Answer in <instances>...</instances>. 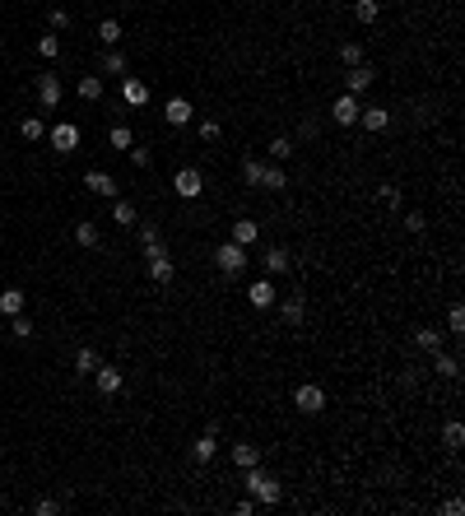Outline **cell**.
<instances>
[{
    "label": "cell",
    "mask_w": 465,
    "mask_h": 516,
    "mask_svg": "<svg viewBox=\"0 0 465 516\" xmlns=\"http://www.w3.org/2000/svg\"><path fill=\"white\" fill-rule=\"evenodd\" d=\"M56 512H66V497H38L33 502V516H56Z\"/></svg>",
    "instance_id": "obj_33"
},
{
    "label": "cell",
    "mask_w": 465,
    "mask_h": 516,
    "mask_svg": "<svg viewBox=\"0 0 465 516\" xmlns=\"http://www.w3.org/2000/svg\"><path fill=\"white\" fill-rule=\"evenodd\" d=\"M38 51H42V56H61V38H56V33L38 38Z\"/></svg>",
    "instance_id": "obj_42"
},
{
    "label": "cell",
    "mask_w": 465,
    "mask_h": 516,
    "mask_svg": "<svg viewBox=\"0 0 465 516\" xmlns=\"http://www.w3.org/2000/svg\"><path fill=\"white\" fill-rule=\"evenodd\" d=\"M261 265H266V274H288L293 256H288V247H270V252L261 256Z\"/></svg>",
    "instance_id": "obj_16"
},
{
    "label": "cell",
    "mask_w": 465,
    "mask_h": 516,
    "mask_svg": "<svg viewBox=\"0 0 465 516\" xmlns=\"http://www.w3.org/2000/svg\"><path fill=\"white\" fill-rule=\"evenodd\" d=\"M442 340H446V335L437 331V326H419V331H414V344L424 354H437V349H442Z\"/></svg>",
    "instance_id": "obj_20"
},
{
    "label": "cell",
    "mask_w": 465,
    "mask_h": 516,
    "mask_svg": "<svg viewBox=\"0 0 465 516\" xmlns=\"http://www.w3.org/2000/svg\"><path fill=\"white\" fill-rule=\"evenodd\" d=\"M103 75H126V56H121V51H108V56H103Z\"/></svg>",
    "instance_id": "obj_39"
},
{
    "label": "cell",
    "mask_w": 465,
    "mask_h": 516,
    "mask_svg": "<svg viewBox=\"0 0 465 516\" xmlns=\"http://www.w3.org/2000/svg\"><path fill=\"white\" fill-rule=\"evenodd\" d=\"M288 186V172L279 163H266V172H261V191H284Z\"/></svg>",
    "instance_id": "obj_21"
},
{
    "label": "cell",
    "mask_w": 465,
    "mask_h": 516,
    "mask_svg": "<svg viewBox=\"0 0 465 516\" xmlns=\"http://www.w3.org/2000/svg\"><path fill=\"white\" fill-rule=\"evenodd\" d=\"M93 386H98V396H117V391L126 386V377H121L117 368H108V363H98V368H93Z\"/></svg>",
    "instance_id": "obj_8"
},
{
    "label": "cell",
    "mask_w": 465,
    "mask_h": 516,
    "mask_svg": "<svg viewBox=\"0 0 465 516\" xmlns=\"http://www.w3.org/2000/svg\"><path fill=\"white\" fill-rule=\"evenodd\" d=\"M172 191H177L182 200H196V195L205 191V177H200L196 167H177V177H172Z\"/></svg>",
    "instance_id": "obj_6"
},
{
    "label": "cell",
    "mask_w": 465,
    "mask_h": 516,
    "mask_svg": "<svg viewBox=\"0 0 465 516\" xmlns=\"http://www.w3.org/2000/svg\"><path fill=\"white\" fill-rule=\"evenodd\" d=\"M293 409L298 414H321V409H326V391H321L317 381H303V386L293 391Z\"/></svg>",
    "instance_id": "obj_4"
},
{
    "label": "cell",
    "mask_w": 465,
    "mask_h": 516,
    "mask_svg": "<svg viewBox=\"0 0 465 516\" xmlns=\"http://www.w3.org/2000/svg\"><path fill=\"white\" fill-rule=\"evenodd\" d=\"M247 298H251V307H256V312H266V307H275V298H279V293H275V284H270V279H256Z\"/></svg>",
    "instance_id": "obj_17"
},
{
    "label": "cell",
    "mask_w": 465,
    "mask_h": 516,
    "mask_svg": "<svg viewBox=\"0 0 465 516\" xmlns=\"http://www.w3.org/2000/svg\"><path fill=\"white\" fill-rule=\"evenodd\" d=\"M19 135H23V140L33 145V140H42V135H47V126H42L38 117H23V121H19Z\"/></svg>",
    "instance_id": "obj_35"
},
{
    "label": "cell",
    "mask_w": 465,
    "mask_h": 516,
    "mask_svg": "<svg viewBox=\"0 0 465 516\" xmlns=\"http://www.w3.org/2000/svg\"><path fill=\"white\" fill-rule=\"evenodd\" d=\"M256 460H261V447H251V442H238V447H233V465L238 470L256 465Z\"/></svg>",
    "instance_id": "obj_26"
},
{
    "label": "cell",
    "mask_w": 465,
    "mask_h": 516,
    "mask_svg": "<svg viewBox=\"0 0 465 516\" xmlns=\"http://www.w3.org/2000/svg\"><path fill=\"white\" fill-rule=\"evenodd\" d=\"M442 447L446 451H461L465 447V423H456V419L446 423V428H442Z\"/></svg>",
    "instance_id": "obj_27"
},
{
    "label": "cell",
    "mask_w": 465,
    "mask_h": 516,
    "mask_svg": "<svg viewBox=\"0 0 465 516\" xmlns=\"http://www.w3.org/2000/svg\"><path fill=\"white\" fill-rule=\"evenodd\" d=\"M121 98H126V108H145V103H149V84H145V79H121Z\"/></svg>",
    "instance_id": "obj_13"
},
{
    "label": "cell",
    "mask_w": 465,
    "mask_h": 516,
    "mask_svg": "<svg viewBox=\"0 0 465 516\" xmlns=\"http://www.w3.org/2000/svg\"><path fill=\"white\" fill-rule=\"evenodd\" d=\"M10 335H14V340H33V321H28V316H10Z\"/></svg>",
    "instance_id": "obj_37"
},
{
    "label": "cell",
    "mask_w": 465,
    "mask_h": 516,
    "mask_svg": "<svg viewBox=\"0 0 465 516\" xmlns=\"http://www.w3.org/2000/svg\"><path fill=\"white\" fill-rule=\"evenodd\" d=\"M84 186H89L93 195H103V200H117V182H112V172H103V167H89Z\"/></svg>",
    "instance_id": "obj_9"
},
{
    "label": "cell",
    "mask_w": 465,
    "mask_h": 516,
    "mask_svg": "<svg viewBox=\"0 0 465 516\" xmlns=\"http://www.w3.org/2000/svg\"><path fill=\"white\" fill-rule=\"evenodd\" d=\"M108 145H112V149H121V154H126V149L135 145V135H130V126H112V130H108Z\"/></svg>",
    "instance_id": "obj_32"
},
{
    "label": "cell",
    "mask_w": 465,
    "mask_h": 516,
    "mask_svg": "<svg viewBox=\"0 0 465 516\" xmlns=\"http://www.w3.org/2000/svg\"><path fill=\"white\" fill-rule=\"evenodd\" d=\"M80 98H84V103H98V98H103V79L98 75H84L80 79Z\"/></svg>",
    "instance_id": "obj_31"
},
{
    "label": "cell",
    "mask_w": 465,
    "mask_h": 516,
    "mask_svg": "<svg viewBox=\"0 0 465 516\" xmlns=\"http://www.w3.org/2000/svg\"><path fill=\"white\" fill-rule=\"evenodd\" d=\"M145 247V261H149V279L154 284H172L177 279V265H172L168 247H163V237H154V242H140Z\"/></svg>",
    "instance_id": "obj_2"
},
{
    "label": "cell",
    "mask_w": 465,
    "mask_h": 516,
    "mask_svg": "<svg viewBox=\"0 0 465 516\" xmlns=\"http://www.w3.org/2000/svg\"><path fill=\"white\" fill-rule=\"evenodd\" d=\"M266 154H270V163H284V158H293V140H288V135H275Z\"/></svg>",
    "instance_id": "obj_28"
},
{
    "label": "cell",
    "mask_w": 465,
    "mask_h": 516,
    "mask_svg": "<svg viewBox=\"0 0 465 516\" xmlns=\"http://www.w3.org/2000/svg\"><path fill=\"white\" fill-rule=\"evenodd\" d=\"M61 75H38V103L42 108H61Z\"/></svg>",
    "instance_id": "obj_10"
},
{
    "label": "cell",
    "mask_w": 465,
    "mask_h": 516,
    "mask_svg": "<svg viewBox=\"0 0 465 516\" xmlns=\"http://www.w3.org/2000/svg\"><path fill=\"white\" fill-rule=\"evenodd\" d=\"M372 70H367V61H363V66H349V75H345V93H367V88H372Z\"/></svg>",
    "instance_id": "obj_12"
},
{
    "label": "cell",
    "mask_w": 465,
    "mask_h": 516,
    "mask_svg": "<svg viewBox=\"0 0 465 516\" xmlns=\"http://www.w3.org/2000/svg\"><path fill=\"white\" fill-rule=\"evenodd\" d=\"M340 61H345V66H363V42H345V47H340Z\"/></svg>",
    "instance_id": "obj_38"
},
{
    "label": "cell",
    "mask_w": 465,
    "mask_h": 516,
    "mask_svg": "<svg viewBox=\"0 0 465 516\" xmlns=\"http://www.w3.org/2000/svg\"><path fill=\"white\" fill-rule=\"evenodd\" d=\"M377 195H382L386 205H396V210H400V191H396V186H382V191H377Z\"/></svg>",
    "instance_id": "obj_45"
},
{
    "label": "cell",
    "mask_w": 465,
    "mask_h": 516,
    "mask_svg": "<svg viewBox=\"0 0 465 516\" xmlns=\"http://www.w3.org/2000/svg\"><path fill=\"white\" fill-rule=\"evenodd\" d=\"M196 135H200V140H219V135H224V126H219L214 117H205V121L196 126Z\"/></svg>",
    "instance_id": "obj_40"
},
{
    "label": "cell",
    "mask_w": 465,
    "mask_h": 516,
    "mask_svg": "<svg viewBox=\"0 0 465 516\" xmlns=\"http://www.w3.org/2000/svg\"><path fill=\"white\" fill-rule=\"evenodd\" d=\"M405 228H409V233H424V228H428V219L419 215V210H409V215H405Z\"/></svg>",
    "instance_id": "obj_44"
},
{
    "label": "cell",
    "mask_w": 465,
    "mask_h": 516,
    "mask_svg": "<svg viewBox=\"0 0 465 516\" xmlns=\"http://www.w3.org/2000/svg\"><path fill=\"white\" fill-rule=\"evenodd\" d=\"M446 331H451V335H465V307H451V312H446Z\"/></svg>",
    "instance_id": "obj_41"
},
{
    "label": "cell",
    "mask_w": 465,
    "mask_h": 516,
    "mask_svg": "<svg viewBox=\"0 0 465 516\" xmlns=\"http://www.w3.org/2000/svg\"><path fill=\"white\" fill-rule=\"evenodd\" d=\"M214 451H219L214 428H209V433H200V438L191 442V460H196V465H209V460H214Z\"/></svg>",
    "instance_id": "obj_14"
},
{
    "label": "cell",
    "mask_w": 465,
    "mask_h": 516,
    "mask_svg": "<svg viewBox=\"0 0 465 516\" xmlns=\"http://www.w3.org/2000/svg\"><path fill=\"white\" fill-rule=\"evenodd\" d=\"M98 38H103V47H117V42H121V24L117 19H103L98 24Z\"/></svg>",
    "instance_id": "obj_34"
},
{
    "label": "cell",
    "mask_w": 465,
    "mask_h": 516,
    "mask_svg": "<svg viewBox=\"0 0 465 516\" xmlns=\"http://www.w3.org/2000/svg\"><path fill=\"white\" fill-rule=\"evenodd\" d=\"M358 112H363V108H358V98H354V93H340L335 103H330V117H335V126H354Z\"/></svg>",
    "instance_id": "obj_7"
},
{
    "label": "cell",
    "mask_w": 465,
    "mask_h": 516,
    "mask_svg": "<svg viewBox=\"0 0 465 516\" xmlns=\"http://www.w3.org/2000/svg\"><path fill=\"white\" fill-rule=\"evenodd\" d=\"M75 242H80V247H98L103 242L98 224H93V219H80V224H75Z\"/></svg>",
    "instance_id": "obj_23"
},
{
    "label": "cell",
    "mask_w": 465,
    "mask_h": 516,
    "mask_svg": "<svg viewBox=\"0 0 465 516\" xmlns=\"http://www.w3.org/2000/svg\"><path fill=\"white\" fill-rule=\"evenodd\" d=\"M256 237H261V228L251 224V219H238V224H233V237H228V242H238V247H256Z\"/></svg>",
    "instance_id": "obj_19"
},
{
    "label": "cell",
    "mask_w": 465,
    "mask_h": 516,
    "mask_svg": "<svg viewBox=\"0 0 465 516\" xmlns=\"http://www.w3.org/2000/svg\"><path fill=\"white\" fill-rule=\"evenodd\" d=\"M433 372H442L446 381H456V377H461V358H456V354H442V349H437V354H433Z\"/></svg>",
    "instance_id": "obj_22"
},
{
    "label": "cell",
    "mask_w": 465,
    "mask_h": 516,
    "mask_svg": "<svg viewBox=\"0 0 465 516\" xmlns=\"http://www.w3.org/2000/svg\"><path fill=\"white\" fill-rule=\"evenodd\" d=\"M261 172H266V163H261V158H242V182H247V186H261Z\"/></svg>",
    "instance_id": "obj_30"
},
{
    "label": "cell",
    "mask_w": 465,
    "mask_h": 516,
    "mask_svg": "<svg viewBox=\"0 0 465 516\" xmlns=\"http://www.w3.org/2000/svg\"><path fill=\"white\" fill-rule=\"evenodd\" d=\"M23 302H28V298H23V289H5V293H0V312H5V316H19Z\"/></svg>",
    "instance_id": "obj_24"
},
{
    "label": "cell",
    "mask_w": 465,
    "mask_h": 516,
    "mask_svg": "<svg viewBox=\"0 0 465 516\" xmlns=\"http://www.w3.org/2000/svg\"><path fill=\"white\" fill-rule=\"evenodd\" d=\"M242 488H247V497H251V502H261V507H275L279 497H284L279 479H275V475H266V470H256V465L242 470Z\"/></svg>",
    "instance_id": "obj_1"
},
{
    "label": "cell",
    "mask_w": 465,
    "mask_h": 516,
    "mask_svg": "<svg viewBox=\"0 0 465 516\" xmlns=\"http://www.w3.org/2000/svg\"><path fill=\"white\" fill-rule=\"evenodd\" d=\"M358 121H363V130L382 135V130L391 126V108H363V112H358Z\"/></svg>",
    "instance_id": "obj_15"
},
{
    "label": "cell",
    "mask_w": 465,
    "mask_h": 516,
    "mask_svg": "<svg viewBox=\"0 0 465 516\" xmlns=\"http://www.w3.org/2000/svg\"><path fill=\"white\" fill-rule=\"evenodd\" d=\"M442 512H446V516H461V512H465V502H461V497H446Z\"/></svg>",
    "instance_id": "obj_46"
},
{
    "label": "cell",
    "mask_w": 465,
    "mask_h": 516,
    "mask_svg": "<svg viewBox=\"0 0 465 516\" xmlns=\"http://www.w3.org/2000/svg\"><path fill=\"white\" fill-rule=\"evenodd\" d=\"M191 117H196V108H191L187 98H168V103H163V121H168V126H187Z\"/></svg>",
    "instance_id": "obj_11"
},
{
    "label": "cell",
    "mask_w": 465,
    "mask_h": 516,
    "mask_svg": "<svg viewBox=\"0 0 465 516\" xmlns=\"http://www.w3.org/2000/svg\"><path fill=\"white\" fill-rule=\"evenodd\" d=\"M112 219H117V224H135V205L117 195V200H112Z\"/></svg>",
    "instance_id": "obj_36"
},
{
    "label": "cell",
    "mask_w": 465,
    "mask_h": 516,
    "mask_svg": "<svg viewBox=\"0 0 465 516\" xmlns=\"http://www.w3.org/2000/svg\"><path fill=\"white\" fill-rule=\"evenodd\" d=\"M247 261H251V252H247V247H238V242H219L214 247V265L228 274V279H238V274L247 270Z\"/></svg>",
    "instance_id": "obj_3"
},
{
    "label": "cell",
    "mask_w": 465,
    "mask_h": 516,
    "mask_svg": "<svg viewBox=\"0 0 465 516\" xmlns=\"http://www.w3.org/2000/svg\"><path fill=\"white\" fill-rule=\"evenodd\" d=\"M47 140H51L56 154H75V149H80V126H75V121H61V126L47 130Z\"/></svg>",
    "instance_id": "obj_5"
},
{
    "label": "cell",
    "mask_w": 465,
    "mask_h": 516,
    "mask_svg": "<svg viewBox=\"0 0 465 516\" xmlns=\"http://www.w3.org/2000/svg\"><path fill=\"white\" fill-rule=\"evenodd\" d=\"M51 29H70V14L66 10H51Z\"/></svg>",
    "instance_id": "obj_47"
},
{
    "label": "cell",
    "mask_w": 465,
    "mask_h": 516,
    "mask_svg": "<svg viewBox=\"0 0 465 516\" xmlns=\"http://www.w3.org/2000/svg\"><path fill=\"white\" fill-rule=\"evenodd\" d=\"M98 354L89 349V344H84V349H75V372H80V377H93V368H98Z\"/></svg>",
    "instance_id": "obj_25"
},
{
    "label": "cell",
    "mask_w": 465,
    "mask_h": 516,
    "mask_svg": "<svg viewBox=\"0 0 465 516\" xmlns=\"http://www.w3.org/2000/svg\"><path fill=\"white\" fill-rule=\"evenodd\" d=\"M377 14H382V5H377V0H354V19H358V24H377Z\"/></svg>",
    "instance_id": "obj_29"
},
{
    "label": "cell",
    "mask_w": 465,
    "mask_h": 516,
    "mask_svg": "<svg viewBox=\"0 0 465 516\" xmlns=\"http://www.w3.org/2000/svg\"><path fill=\"white\" fill-rule=\"evenodd\" d=\"M279 316H284L288 326H303V321H307V302L293 293V298H284V302H279Z\"/></svg>",
    "instance_id": "obj_18"
},
{
    "label": "cell",
    "mask_w": 465,
    "mask_h": 516,
    "mask_svg": "<svg viewBox=\"0 0 465 516\" xmlns=\"http://www.w3.org/2000/svg\"><path fill=\"white\" fill-rule=\"evenodd\" d=\"M126 158H130V167H149V149H140V145H130Z\"/></svg>",
    "instance_id": "obj_43"
}]
</instances>
